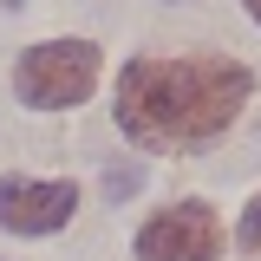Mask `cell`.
<instances>
[{"label": "cell", "mask_w": 261, "mask_h": 261, "mask_svg": "<svg viewBox=\"0 0 261 261\" xmlns=\"http://www.w3.org/2000/svg\"><path fill=\"white\" fill-rule=\"evenodd\" d=\"M255 92L248 65L190 53V59H130L118 79V130L130 144L176 150V144H209L222 137Z\"/></svg>", "instance_id": "cell-1"}, {"label": "cell", "mask_w": 261, "mask_h": 261, "mask_svg": "<svg viewBox=\"0 0 261 261\" xmlns=\"http://www.w3.org/2000/svg\"><path fill=\"white\" fill-rule=\"evenodd\" d=\"M13 85L27 105L39 111H65V105H85L98 85V46L85 39H46V46H33L20 72H13Z\"/></svg>", "instance_id": "cell-2"}, {"label": "cell", "mask_w": 261, "mask_h": 261, "mask_svg": "<svg viewBox=\"0 0 261 261\" xmlns=\"http://www.w3.org/2000/svg\"><path fill=\"white\" fill-rule=\"evenodd\" d=\"M216 255H222V222L202 202L157 209L137 228V261H216Z\"/></svg>", "instance_id": "cell-3"}, {"label": "cell", "mask_w": 261, "mask_h": 261, "mask_svg": "<svg viewBox=\"0 0 261 261\" xmlns=\"http://www.w3.org/2000/svg\"><path fill=\"white\" fill-rule=\"evenodd\" d=\"M72 209H79L72 183H33V176L0 183V228H13V235H53L72 222Z\"/></svg>", "instance_id": "cell-4"}, {"label": "cell", "mask_w": 261, "mask_h": 261, "mask_svg": "<svg viewBox=\"0 0 261 261\" xmlns=\"http://www.w3.org/2000/svg\"><path fill=\"white\" fill-rule=\"evenodd\" d=\"M235 248H242V255H261V196L248 202V216H242V228H235Z\"/></svg>", "instance_id": "cell-5"}, {"label": "cell", "mask_w": 261, "mask_h": 261, "mask_svg": "<svg viewBox=\"0 0 261 261\" xmlns=\"http://www.w3.org/2000/svg\"><path fill=\"white\" fill-rule=\"evenodd\" d=\"M248 13H255V20H261V0H248Z\"/></svg>", "instance_id": "cell-6"}]
</instances>
